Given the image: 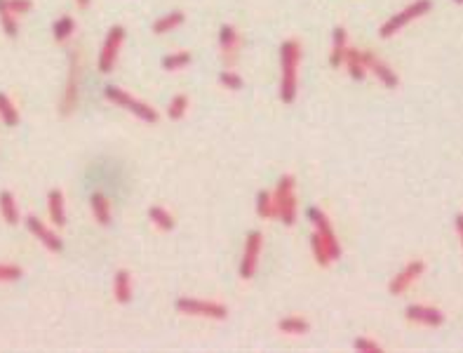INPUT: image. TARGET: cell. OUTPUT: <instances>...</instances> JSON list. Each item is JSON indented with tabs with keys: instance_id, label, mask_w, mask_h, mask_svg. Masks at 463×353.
Instances as JSON below:
<instances>
[{
	"instance_id": "4dcf8cb0",
	"label": "cell",
	"mask_w": 463,
	"mask_h": 353,
	"mask_svg": "<svg viewBox=\"0 0 463 353\" xmlns=\"http://www.w3.org/2000/svg\"><path fill=\"white\" fill-rule=\"evenodd\" d=\"M219 82H222L226 90H233V92L242 90V78L233 69H224L222 73H219Z\"/></svg>"
},
{
	"instance_id": "d590c367",
	"label": "cell",
	"mask_w": 463,
	"mask_h": 353,
	"mask_svg": "<svg viewBox=\"0 0 463 353\" xmlns=\"http://www.w3.org/2000/svg\"><path fill=\"white\" fill-rule=\"evenodd\" d=\"M75 3H78V8H80V10H87V8H90L92 0H75Z\"/></svg>"
},
{
	"instance_id": "f546056e",
	"label": "cell",
	"mask_w": 463,
	"mask_h": 353,
	"mask_svg": "<svg viewBox=\"0 0 463 353\" xmlns=\"http://www.w3.org/2000/svg\"><path fill=\"white\" fill-rule=\"evenodd\" d=\"M189 104H191L189 95H176L172 102H169V106H167L169 120H181V118H184L186 111H189Z\"/></svg>"
},
{
	"instance_id": "30bf717a",
	"label": "cell",
	"mask_w": 463,
	"mask_h": 353,
	"mask_svg": "<svg viewBox=\"0 0 463 353\" xmlns=\"http://www.w3.org/2000/svg\"><path fill=\"white\" fill-rule=\"evenodd\" d=\"M362 62H365L367 73L377 76V78L383 82V87H388V90H395V87L400 85L398 73H395V71L390 69V66L385 64V62H381V59H379L377 54L372 52V49H365V52H362Z\"/></svg>"
},
{
	"instance_id": "7c38bea8",
	"label": "cell",
	"mask_w": 463,
	"mask_h": 353,
	"mask_svg": "<svg viewBox=\"0 0 463 353\" xmlns=\"http://www.w3.org/2000/svg\"><path fill=\"white\" fill-rule=\"evenodd\" d=\"M26 229H29L31 234L36 236V238L47 247L49 252H62L64 250V240L59 238V236L54 234V231L49 229V226H45V222H43V219L33 217V214H31V217H26Z\"/></svg>"
},
{
	"instance_id": "3957f363",
	"label": "cell",
	"mask_w": 463,
	"mask_h": 353,
	"mask_svg": "<svg viewBox=\"0 0 463 353\" xmlns=\"http://www.w3.org/2000/svg\"><path fill=\"white\" fill-rule=\"evenodd\" d=\"M104 97H106L111 104H115V106L125 109V111H130L132 115H136V118L144 120V123H148V125L158 123L160 115H158L156 109L151 106V104H146V102H141V99L132 97L130 92L120 90V87L106 85V87H104Z\"/></svg>"
},
{
	"instance_id": "277c9868",
	"label": "cell",
	"mask_w": 463,
	"mask_h": 353,
	"mask_svg": "<svg viewBox=\"0 0 463 353\" xmlns=\"http://www.w3.org/2000/svg\"><path fill=\"white\" fill-rule=\"evenodd\" d=\"M431 10H433V0H414V3H409L405 10L395 12L388 21H385V24H381L379 36H381V38H393L395 33H400L405 26H409L412 21L418 19V16L428 14Z\"/></svg>"
},
{
	"instance_id": "484cf974",
	"label": "cell",
	"mask_w": 463,
	"mask_h": 353,
	"mask_svg": "<svg viewBox=\"0 0 463 353\" xmlns=\"http://www.w3.org/2000/svg\"><path fill=\"white\" fill-rule=\"evenodd\" d=\"M308 328H311V325H308L306 318H301V316H287L278 323V330L285 334H306Z\"/></svg>"
},
{
	"instance_id": "ffe728a7",
	"label": "cell",
	"mask_w": 463,
	"mask_h": 353,
	"mask_svg": "<svg viewBox=\"0 0 463 353\" xmlns=\"http://www.w3.org/2000/svg\"><path fill=\"white\" fill-rule=\"evenodd\" d=\"M92 214L102 226H111V203L104 193H92Z\"/></svg>"
},
{
	"instance_id": "8fae6325",
	"label": "cell",
	"mask_w": 463,
	"mask_h": 353,
	"mask_svg": "<svg viewBox=\"0 0 463 353\" xmlns=\"http://www.w3.org/2000/svg\"><path fill=\"white\" fill-rule=\"evenodd\" d=\"M423 273H426V264H423L421 259H414V262H409L398 275H395L393 280H390V285H388L390 295H402L405 290H409V285L414 283V280L421 278Z\"/></svg>"
},
{
	"instance_id": "e0dca14e",
	"label": "cell",
	"mask_w": 463,
	"mask_h": 353,
	"mask_svg": "<svg viewBox=\"0 0 463 353\" xmlns=\"http://www.w3.org/2000/svg\"><path fill=\"white\" fill-rule=\"evenodd\" d=\"M186 21V14L181 12V10H174V12H167V14H163V16H158L156 21H153V33L156 36H165V33H169V31H176L179 29L181 24Z\"/></svg>"
},
{
	"instance_id": "5b68a950",
	"label": "cell",
	"mask_w": 463,
	"mask_h": 353,
	"mask_svg": "<svg viewBox=\"0 0 463 353\" xmlns=\"http://www.w3.org/2000/svg\"><path fill=\"white\" fill-rule=\"evenodd\" d=\"M273 201H275V212L278 219L283 224L292 226L296 222V198H294V176L285 174L280 176L278 186L273 191Z\"/></svg>"
},
{
	"instance_id": "603a6c76",
	"label": "cell",
	"mask_w": 463,
	"mask_h": 353,
	"mask_svg": "<svg viewBox=\"0 0 463 353\" xmlns=\"http://www.w3.org/2000/svg\"><path fill=\"white\" fill-rule=\"evenodd\" d=\"M0 26H3V31L8 38L19 36V24H16V16L10 12L8 0H0Z\"/></svg>"
},
{
	"instance_id": "d6986e66",
	"label": "cell",
	"mask_w": 463,
	"mask_h": 353,
	"mask_svg": "<svg viewBox=\"0 0 463 353\" xmlns=\"http://www.w3.org/2000/svg\"><path fill=\"white\" fill-rule=\"evenodd\" d=\"M344 66H346V71H348V76H351L353 80H365L367 69H365V62H362V52H360V49H355V47L346 49Z\"/></svg>"
},
{
	"instance_id": "836d02e7",
	"label": "cell",
	"mask_w": 463,
	"mask_h": 353,
	"mask_svg": "<svg viewBox=\"0 0 463 353\" xmlns=\"http://www.w3.org/2000/svg\"><path fill=\"white\" fill-rule=\"evenodd\" d=\"M8 8L14 16H19V14H29L33 10V3L31 0H8Z\"/></svg>"
},
{
	"instance_id": "ac0fdd59",
	"label": "cell",
	"mask_w": 463,
	"mask_h": 353,
	"mask_svg": "<svg viewBox=\"0 0 463 353\" xmlns=\"http://www.w3.org/2000/svg\"><path fill=\"white\" fill-rule=\"evenodd\" d=\"M113 297L118 304H130L132 301V275L125 269H120L113 278Z\"/></svg>"
},
{
	"instance_id": "7a4b0ae2",
	"label": "cell",
	"mask_w": 463,
	"mask_h": 353,
	"mask_svg": "<svg viewBox=\"0 0 463 353\" xmlns=\"http://www.w3.org/2000/svg\"><path fill=\"white\" fill-rule=\"evenodd\" d=\"M80 87H82V57L80 47L69 49V73H66V82L62 90V99H59V115H71L78 109L80 102Z\"/></svg>"
},
{
	"instance_id": "f1b7e54d",
	"label": "cell",
	"mask_w": 463,
	"mask_h": 353,
	"mask_svg": "<svg viewBox=\"0 0 463 353\" xmlns=\"http://www.w3.org/2000/svg\"><path fill=\"white\" fill-rule=\"evenodd\" d=\"M311 250H313V257H316V262L320 264V266H329V264H332V257H329L327 245H324L322 238H320L318 234L311 236Z\"/></svg>"
},
{
	"instance_id": "7402d4cb",
	"label": "cell",
	"mask_w": 463,
	"mask_h": 353,
	"mask_svg": "<svg viewBox=\"0 0 463 353\" xmlns=\"http://www.w3.org/2000/svg\"><path fill=\"white\" fill-rule=\"evenodd\" d=\"M148 219H151V222L156 224L160 231H172L176 226V219L167 212V209L160 207V205L148 207Z\"/></svg>"
},
{
	"instance_id": "8d00e7d4",
	"label": "cell",
	"mask_w": 463,
	"mask_h": 353,
	"mask_svg": "<svg viewBox=\"0 0 463 353\" xmlns=\"http://www.w3.org/2000/svg\"><path fill=\"white\" fill-rule=\"evenodd\" d=\"M454 3H459V5H463V0H454Z\"/></svg>"
},
{
	"instance_id": "ba28073f",
	"label": "cell",
	"mask_w": 463,
	"mask_h": 353,
	"mask_svg": "<svg viewBox=\"0 0 463 353\" xmlns=\"http://www.w3.org/2000/svg\"><path fill=\"white\" fill-rule=\"evenodd\" d=\"M308 219H311V224L316 226V234L322 238L324 245H327L332 262H336V259L341 257V242H339V238H336V234H334L332 224H329L327 214H324L320 207H308Z\"/></svg>"
},
{
	"instance_id": "2e32d148",
	"label": "cell",
	"mask_w": 463,
	"mask_h": 353,
	"mask_svg": "<svg viewBox=\"0 0 463 353\" xmlns=\"http://www.w3.org/2000/svg\"><path fill=\"white\" fill-rule=\"evenodd\" d=\"M47 209H49V219L57 229H62L66 224V201L64 193L59 189H52L47 193Z\"/></svg>"
},
{
	"instance_id": "e575fe53",
	"label": "cell",
	"mask_w": 463,
	"mask_h": 353,
	"mask_svg": "<svg viewBox=\"0 0 463 353\" xmlns=\"http://www.w3.org/2000/svg\"><path fill=\"white\" fill-rule=\"evenodd\" d=\"M456 234H459V240H461V245H463V214H459V217H456Z\"/></svg>"
},
{
	"instance_id": "4316f807",
	"label": "cell",
	"mask_w": 463,
	"mask_h": 353,
	"mask_svg": "<svg viewBox=\"0 0 463 353\" xmlns=\"http://www.w3.org/2000/svg\"><path fill=\"white\" fill-rule=\"evenodd\" d=\"M0 118H3V123L10 125V128H16V125H19V111H16L12 99L8 95H3V92H0Z\"/></svg>"
},
{
	"instance_id": "6da1fadb",
	"label": "cell",
	"mask_w": 463,
	"mask_h": 353,
	"mask_svg": "<svg viewBox=\"0 0 463 353\" xmlns=\"http://www.w3.org/2000/svg\"><path fill=\"white\" fill-rule=\"evenodd\" d=\"M299 62H301V43L285 41L280 45V99L283 104H292L296 99V85H299Z\"/></svg>"
},
{
	"instance_id": "4fadbf2b",
	"label": "cell",
	"mask_w": 463,
	"mask_h": 353,
	"mask_svg": "<svg viewBox=\"0 0 463 353\" xmlns=\"http://www.w3.org/2000/svg\"><path fill=\"white\" fill-rule=\"evenodd\" d=\"M405 316H407V321L418 323V325H428V328H440V325L444 323L442 311H440V308H435V306H426V304L407 306Z\"/></svg>"
},
{
	"instance_id": "d4e9b609",
	"label": "cell",
	"mask_w": 463,
	"mask_h": 353,
	"mask_svg": "<svg viewBox=\"0 0 463 353\" xmlns=\"http://www.w3.org/2000/svg\"><path fill=\"white\" fill-rule=\"evenodd\" d=\"M73 31H75V21H73V16H69V14L59 16V19L54 21V26H52L54 41H57V43H66L71 36H73Z\"/></svg>"
},
{
	"instance_id": "52a82bcc",
	"label": "cell",
	"mask_w": 463,
	"mask_h": 353,
	"mask_svg": "<svg viewBox=\"0 0 463 353\" xmlns=\"http://www.w3.org/2000/svg\"><path fill=\"white\" fill-rule=\"evenodd\" d=\"M125 38H128V31L123 26H111V31L106 33L102 43V49H99V71L102 73H111L115 69V62L120 57V49L125 45Z\"/></svg>"
},
{
	"instance_id": "9a60e30c",
	"label": "cell",
	"mask_w": 463,
	"mask_h": 353,
	"mask_svg": "<svg viewBox=\"0 0 463 353\" xmlns=\"http://www.w3.org/2000/svg\"><path fill=\"white\" fill-rule=\"evenodd\" d=\"M346 49H348V33H346L344 26H336L332 33V52H329L332 69H341V66H344Z\"/></svg>"
},
{
	"instance_id": "5bb4252c",
	"label": "cell",
	"mask_w": 463,
	"mask_h": 353,
	"mask_svg": "<svg viewBox=\"0 0 463 353\" xmlns=\"http://www.w3.org/2000/svg\"><path fill=\"white\" fill-rule=\"evenodd\" d=\"M219 47H222L224 62L228 66H233L235 59H238L240 36H238V31H235L230 24H224L222 29H219Z\"/></svg>"
},
{
	"instance_id": "44dd1931",
	"label": "cell",
	"mask_w": 463,
	"mask_h": 353,
	"mask_svg": "<svg viewBox=\"0 0 463 353\" xmlns=\"http://www.w3.org/2000/svg\"><path fill=\"white\" fill-rule=\"evenodd\" d=\"M0 214L8 224H19V207H16V201L10 191L0 193Z\"/></svg>"
},
{
	"instance_id": "9c48e42d",
	"label": "cell",
	"mask_w": 463,
	"mask_h": 353,
	"mask_svg": "<svg viewBox=\"0 0 463 353\" xmlns=\"http://www.w3.org/2000/svg\"><path fill=\"white\" fill-rule=\"evenodd\" d=\"M261 247H263V236L259 234V231H252V234L247 236L245 252H242V262H240V278L242 280H250L252 275L257 273Z\"/></svg>"
},
{
	"instance_id": "d6a6232c",
	"label": "cell",
	"mask_w": 463,
	"mask_h": 353,
	"mask_svg": "<svg viewBox=\"0 0 463 353\" xmlns=\"http://www.w3.org/2000/svg\"><path fill=\"white\" fill-rule=\"evenodd\" d=\"M355 351H365V353H383V346L379 341L369 339V337H357L355 339Z\"/></svg>"
},
{
	"instance_id": "cb8c5ba5",
	"label": "cell",
	"mask_w": 463,
	"mask_h": 353,
	"mask_svg": "<svg viewBox=\"0 0 463 353\" xmlns=\"http://www.w3.org/2000/svg\"><path fill=\"white\" fill-rule=\"evenodd\" d=\"M257 214L263 219H278V212H275V201L271 191H259L257 193Z\"/></svg>"
},
{
	"instance_id": "1f68e13d",
	"label": "cell",
	"mask_w": 463,
	"mask_h": 353,
	"mask_svg": "<svg viewBox=\"0 0 463 353\" xmlns=\"http://www.w3.org/2000/svg\"><path fill=\"white\" fill-rule=\"evenodd\" d=\"M21 275H24V271L16 264H0V283H14Z\"/></svg>"
},
{
	"instance_id": "83f0119b",
	"label": "cell",
	"mask_w": 463,
	"mask_h": 353,
	"mask_svg": "<svg viewBox=\"0 0 463 353\" xmlns=\"http://www.w3.org/2000/svg\"><path fill=\"white\" fill-rule=\"evenodd\" d=\"M191 62H193L191 52L179 49V52H172V54H167V57H163V69L165 71H181V69H186V66H191Z\"/></svg>"
},
{
	"instance_id": "8992f818",
	"label": "cell",
	"mask_w": 463,
	"mask_h": 353,
	"mask_svg": "<svg viewBox=\"0 0 463 353\" xmlns=\"http://www.w3.org/2000/svg\"><path fill=\"white\" fill-rule=\"evenodd\" d=\"M176 311L184 316H198V318H209V321H226L228 318V306L219 304V301H207V299H191V297H181L176 299Z\"/></svg>"
}]
</instances>
